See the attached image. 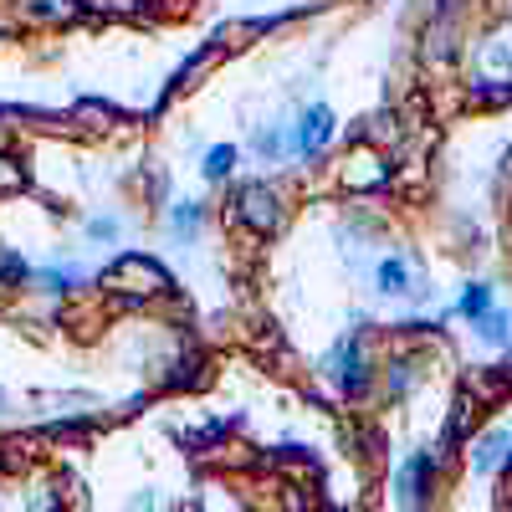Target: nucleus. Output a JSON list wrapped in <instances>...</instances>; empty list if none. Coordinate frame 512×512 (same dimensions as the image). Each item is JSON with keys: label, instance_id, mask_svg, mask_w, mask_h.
Returning <instances> with one entry per match:
<instances>
[{"label": "nucleus", "instance_id": "nucleus-6", "mask_svg": "<svg viewBox=\"0 0 512 512\" xmlns=\"http://www.w3.org/2000/svg\"><path fill=\"white\" fill-rule=\"evenodd\" d=\"M231 164H236V149L221 144V149H210V154H205V175H210V180H226V175H231Z\"/></svg>", "mask_w": 512, "mask_h": 512}, {"label": "nucleus", "instance_id": "nucleus-7", "mask_svg": "<svg viewBox=\"0 0 512 512\" xmlns=\"http://www.w3.org/2000/svg\"><path fill=\"white\" fill-rule=\"evenodd\" d=\"M487 303H492V292L477 282V287H466V297H461V313H466V318H487Z\"/></svg>", "mask_w": 512, "mask_h": 512}, {"label": "nucleus", "instance_id": "nucleus-1", "mask_svg": "<svg viewBox=\"0 0 512 512\" xmlns=\"http://www.w3.org/2000/svg\"><path fill=\"white\" fill-rule=\"evenodd\" d=\"M436 497V456L431 451H415L400 472H395V507L400 512H425Z\"/></svg>", "mask_w": 512, "mask_h": 512}, {"label": "nucleus", "instance_id": "nucleus-3", "mask_svg": "<svg viewBox=\"0 0 512 512\" xmlns=\"http://www.w3.org/2000/svg\"><path fill=\"white\" fill-rule=\"evenodd\" d=\"M236 205H241V216H246L256 231H267V226L282 221V205H277V195H272L267 185H241V190H236Z\"/></svg>", "mask_w": 512, "mask_h": 512}, {"label": "nucleus", "instance_id": "nucleus-4", "mask_svg": "<svg viewBox=\"0 0 512 512\" xmlns=\"http://www.w3.org/2000/svg\"><path fill=\"white\" fill-rule=\"evenodd\" d=\"M328 139H333V113L328 108H308L303 123H297V134H292V149L297 154H318Z\"/></svg>", "mask_w": 512, "mask_h": 512}, {"label": "nucleus", "instance_id": "nucleus-2", "mask_svg": "<svg viewBox=\"0 0 512 512\" xmlns=\"http://www.w3.org/2000/svg\"><path fill=\"white\" fill-rule=\"evenodd\" d=\"M328 374H333V384H338L344 395H364V390H369V364H364V354H359L354 338H344V344L333 349Z\"/></svg>", "mask_w": 512, "mask_h": 512}, {"label": "nucleus", "instance_id": "nucleus-5", "mask_svg": "<svg viewBox=\"0 0 512 512\" xmlns=\"http://www.w3.org/2000/svg\"><path fill=\"white\" fill-rule=\"evenodd\" d=\"M374 282H379V292H390V297L410 292V262H405V256H384L379 272H374Z\"/></svg>", "mask_w": 512, "mask_h": 512}]
</instances>
